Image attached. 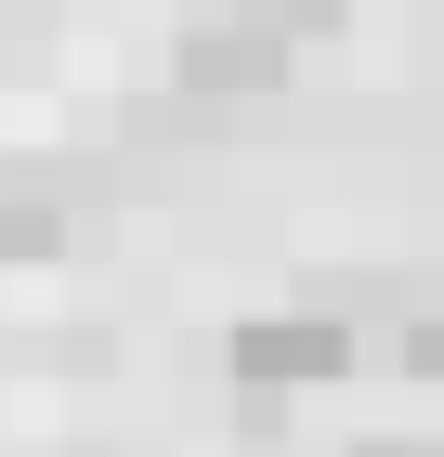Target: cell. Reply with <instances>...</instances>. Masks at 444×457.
<instances>
[{
  "mask_svg": "<svg viewBox=\"0 0 444 457\" xmlns=\"http://www.w3.org/2000/svg\"><path fill=\"white\" fill-rule=\"evenodd\" d=\"M288 79V13L274 0H197L183 13V92H274Z\"/></svg>",
  "mask_w": 444,
  "mask_h": 457,
  "instance_id": "6da1fadb",
  "label": "cell"
},
{
  "mask_svg": "<svg viewBox=\"0 0 444 457\" xmlns=\"http://www.w3.org/2000/svg\"><path fill=\"white\" fill-rule=\"evenodd\" d=\"M340 366H353L340 314H248L236 327V379L248 392H314V379H340Z\"/></svg>",
  "mask_w": 444,
  "mask_h": 457,
  "instance_id": "7a4b0ae2",
  "label": "cell"
},
{
  "mask_svg": "<svg viewBox=\"0 0 444 457\" xmlns=\"http://www.w3.org/2000/svg\"><path fill=\"white\" fill-rule=\"evenodd\" d=\"M53 248H66V222L39 196H0V262H53Z\"/></svg>",
  "mask_w": 444,
  "mask_h": 457,
  "instance_id": "3957f363",
  "label": "cell"
},
{
  "mask_svg": "<svg viewBox=\"0 0 444 457\" xmlns=\"http://www.w3.org/2000/svg\"><path fill=\"white\" fill-rule=\"evenodd\" d=\"M406 366H418V379H444V314H418V327H406Z\"/></svg>",
  "mask_w": 444,
  "mask_h": 457,
  "instance_id": "277c9868",
  "label": "cell"
}]
</instances>
